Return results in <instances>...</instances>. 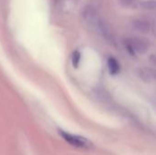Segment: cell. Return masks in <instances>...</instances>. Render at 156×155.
Instances as JSON below:
<instances>
[{"mask_svg": "<svg viewBox=\"0 0 156 155\" xmlns=\"http://www.w3.org/2000/svg\"><path fill=\"white\" fill-rule=\"evenodd\" d=\"M81 18L84 25L91 31H96L97 25L101 19L98 11L92 5L85 6L81 11Z\"/></svg>", "mask_w": 156, "mask_h": 155, "instance_id": "6da1fadb", "label": "cell"}, {"mask_svg": "<svg viewBox=\"0 0 156 155\" xmlns=\"http://www.w3.org/2000/svg\"><path fill=\"white\" fill-rule=\"evenodd\" d=\"M58 133L59 135L70 145H73L75 147H79V148H82V149H90L92 146L91 142H90L89 140H87L86 138L80 136V135H74L71 133H69L67 132L58 130Z\"/></svg>", "mask_w": 156, "mask_h": 155, "instance_id": "7a4b0ae2", "label": "cell"}, {"mask_svg": "<svg viewBox=\"0 0 156 155\" xmlns=\"http://www.w3.org/2000/svg\"><path fill=\"white\" fill-rule=\"evenodd\" d=\"M126 47L131 52H137L140 54L145 53L149 48V44L146 40L139 37H130L125 42Z\"/></svg>", "mask_w": 156, "mask_h": 155, "instance_id": "3957f363", "label": "cell"}, {"mask_svg": "<svg viewBox=\"0 0 156 155\" xmlns=\"http://www.w3.org/2000/svg\"><path fill=\"white\" fill-rule=\"evenodd\" d=\"M96 32L99 33L107 41H109V42L113 41V34H112V28L107 24V22H105L102 18H101L99 20V23H98L97 28H96Z\"/></svg>", "mask_w": 156, "mask_h": 155, "instance_id": "277c9868", "label": "cell"}, {"mask_svg": "<svg viewBox=\"0 0 156 155\" xmlns=\"http://www.w3.org/2000/svg\"><path fill=\"white\" fill-rule=\"evenodd\" d=\"M133 27L140 32V33H143V34H148L151 32V29H152V25L151 23L146 20V19H144V18H137V19H134L133 21Z\"/></svg>", "mask_w": 156, "mask_h": 155, "instance_id": "5b68a950", "label": "cell"}, {"mask_svg": "<svg viewBox=\"0 0 156 155\" xmlns=\"http://www.w3.org/2000/svg\"><path fill=\"white\" fill-rule=\"evenodd\" d=\"M139 76L144 82H153L154 80V72L148 68H143L139 70Z\"/></svg>", "mask_w": 156, "mask_h": 155, "instance_id": "8992f818", "label": "cell"}, {"mask_svg": "<svg viewBox=\"0 0 156 155\" xmlns=\"http://www.w3.org/2000/svg\"><path fill=\"white\" fill-rule=\"evenodd\" d=\"M108 67L110 72L113 75H116L120 71V64L114 58H110L108 60Z\"/></svg>", "mask_w": 156, "mask_h": 155, "instance_id": "52a82bcc", "label": "cell"}, {"mask_svg": "<svg viewBox=\"0 0 156 155\" xmlns=\"http://www.w3.org/2000/svg\"><path fill=\"white\" fill-rule=\"evenodd\" d=\"M142 5L145 8V9H154L155 7V1L154 0H147L144 1Z\"/></svg>", "mask_w": 156, "mask_h": 155, "instance_id": "ba28073f", "label": "cell"}, {"mask_svg": "<svg viewBox=\"0 0 156 155\" xmlns=\"http://www.w3.org/2000/svg\"><path fill=\"white\" fill-rule=\"evenodd\" d=\"M80 54L78 50L74 51L73 55H72V63L74 65V67H78L79 62H80Z\"/></svg>", "mask_w": 156, "mask_h": 155, "instance_id": "9c48e42d", "label": "cell"}, {"mask_svg": "<svg viewBox=\"0 0 156 155\" xmlns=\"http://www.w3.org/2000/svg\"><path fill=\"white\" fill-rule=\"evenodd\" d=\"M133 2H134V0H120V3L123 6H130Z\"/></svg>", "mask_w": 156, "mask_h": 155, "instance_id": "30bf717a", "label": "cell"}]
</instances>
